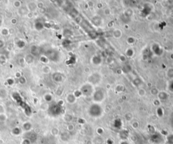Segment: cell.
I'll list each match as a JSON object with an SVG mask.
<instances>
[{"label": "cell", "instance_id": "obj_1", "mask_svg": "<svg viewBox=\"0 0 173 144\" xmlns=\"http://www.w3.org/2000/svg\"><path fill=\"white\" fill-rule=\"evenodd\" d=\"M32 127H33V125L30 122H25L23 123V129L26 131H29L30 129H32Z\"/></svg>", "mask_w": 173, "mask_h": 144}, {"label": "cell", "instance_id": "obj_2", "mask_svg": "<svg viewBox=\"0 0 173 144\" xmlns=\"http://www.w3.org/2000/svg\"><path fill=\"white\" fill-rule=\"evenodd\" d=\"M12 134L15 135H18L21 133V130L18 127H15V128H14V129H12Z\"/></svg>", "mask_w": 173, "mask_h": 144}, {"label": "cell", "instance_id": "obj_3", "mask_svg": "<svg viewBox=\"0 0 173 144\" xmlns=\"http://www.w3.org/2000/svg\"><path fill=\"white\" fill-rule=\"evenodd\" d=\"M6 119H7V117L5 114L3 113L0 114V121L5 122L6 121Z\"/></svg>", "mask_w": 173, "mask_h": 144}, {"label": "cell", "instance_id": "obj_4", "mask_svg": "<svg viewBox=\"0 0 173 144\" xmlns=\"http://www.w3.org/2000/svg\"><path fill=\"white\" fill-rule=\"evenodd\" d=\"M21 144H31V141H30L29 139L26 138V139H23Z\"/></svg>", "mask_w": 173, "mask_h": 144}, {"label": "cell", "instance_id": "obj_5", "mask_svg": "<svg viewBox=\"0 0 173 144\" xmlns=\"http://www.w3.org/2000/svg\"><path fill=\"white\" fill-rule=\"evenodd\" d=\"M52 133L53 135H57V134L58 133V129H56V128L53 129L52 130Z\"/></svg>", "mask_w": 173, "mask_h": 144}]
</instances>
